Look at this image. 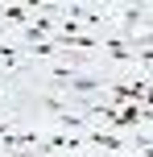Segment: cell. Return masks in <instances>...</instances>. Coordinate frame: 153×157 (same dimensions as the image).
I'll use <instances>...</instances> for the list:
<instances>
[{
	"label": "cell",
	"mask_w": 153,
	"mask_h": 157,
	"mask_svg": "<svg viewBox=\"0 0 153 157\" xmlns=\"http://www.w3.org/2000/svg\"><path fill=\"white\" fill-rule=\"evenodd\" d=\"M79 145H83V141H75L71 132H54V136H46V141H37V149H41V153H62V149L75 153Z\"/></svg>",
	"instance_id": "1"
},
{
	"label": "cell",
	"mask_w": 153,
	"mask_h": 157,
	"mask_svg": "<svg viewBox=\"0 0 153 157\" xmlns=\"http://www.w3.org/2000/svg\"><path fill=\"white\" fill-rule=\"evenodd\" d=\"M112 124H116V128H128V124L137 128V124H141V108H137V103H124V108H116Z\"/></svg>",
	"instance_id": "2"
},
{
	"label": "cell",
	"mask_w": 153,
	"mask_h": 157,
	"mask_svg": "<svg viewBox=\"0 0 153 157\" xmlns=\"http://www.w3.org/2000/svg\"><path fill=\"white\" fill-rule=\"evenodd\" d=\"M0 66L17 71V66H21V50H17V46H4V41H0Z\"/></svg>",
	"instance_id": "4"
},
{
	"label": "cell",
	"mask_w": 153,
	"mask_h": 157,
	"mask_svg": "<svg viewBox=\"0 0 153 157\" xmlns=\"http://www.w3.org/2000/svg\"><path fill=\"white\" fill-rule=\"evenodd\" d=\"M87 141H95L99 149H112V153H116V149H124V141H120V136H116V132H99V128H95V132L87 136Z\"/></svg>",
	"instance_id": "3"
},
{
	"label": "cell",
	"mask_w": 153,
	"mask_h": 157,
	"mask_svg": "<svg viewBox=\"0 0 153 157\" xmlns=\"http://www.w3.org/2000/svg\"><path fill=\"white\" fill-rule=\"evenodd\" d=\"M4 21H13V25H21V21H29V4H4Z\"/></svg>",
	"instance_id": "5"
},
{
	"label": "cell",
	"mask_w": 153,
	"mask_h": 157,
	"mask_svg": "<svg viewBox=\"0 0 153 157\" xmlns=\"http://www.w3.org/2000/svg\"><path fill=\"white\" fill-rule=\"evenodd\" d=\"M29 54H41V58H50V54H58V46H54V41H29Z\"/></svg>",
	"instance_id": "6"
}]
</instances>
